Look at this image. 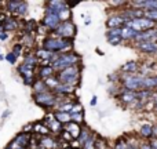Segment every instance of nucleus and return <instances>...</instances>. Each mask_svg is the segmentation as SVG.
Returning a JSON list of instances; mask_svg holds the SVG:
<instances>
[{
    "label": "nucleus",
    "mask_w": 157,
    "mask_h": 149,
    "mask_svg": "<svg viewBox=\"0 0 157 149\" xmlns=\"http://www.w3.org/2000/svg\"><path fill=\"white\" fill-rule=\"evenodd\" d=\"M83 113H75V115H71V122L76 123V124H80L83 123Z\"/></svg>",
    "instance_id": "34"
},
{
    "label": "nucleus",
    "mask_w": 157,
    "mask_h": 149,
    "mask_svg": "<svg viewBox=\"0 0 157 149\" xmlns=\"http://www.w3.org/2000/svg\"><path fill=\"white\" fill-rule=\"evenodd\" d=\"M61 135H62V138H63V139H66V141H69V144H71V142H72V139H73V138H72V135H71V134H69L68 131H65V130H63L62 133H61Z\"/></svg>",
    "instance_id": "40"
},
{
    "label": "nucleus",
    "mask_w": 157,
    "mask_h": 149,
    "mask_svg": "<svg viewBox=\"0 0 157 149\" xmlns=\"http://www.w3.org/2000/svg\"><path fill=\"white\" fill-rule=\"evenodd\" d=\"M155 109H156V112H157V105H156V106H155Z\"/></svg>",
    "instance_id": "49"
},
{
    "label": "nucleus",
    "mask_w": 157,
    "mask_h": 149,
    "mask_svg": "<svg viewBox=\"0 0 157 149\" xmlns=\"http://www.w3.org/2000/svg\"><path fill=\"white\" fill-rule=\"evenodd\" d=\"M3 32H4V28H3V25H0V35H2Z\"/></svg>",
    "instance_id": "48"
},
{
    "label": "nucleus",
    "mask_w": 157,
    "mask_h": 149,
    "mask_svg": "<svg viewBox=\"0 0 157 149\" xmlns=\"http://www.w3.org/2000/svg\"><path fill=\"white\" fill-rule=\"evenodd\" d=\"M136 35H138V33H136L134 29H131L130 26H124L121 29V39L123 40H128V39H134V40H135Z\"/></svg>",
    "instance_id": "19"
},
{
    "label": "nucleus",
    "mask_w": 157,
    "mask_h": 149,
    "mask_svg": "<svg viewBox=\"0 0 157 149\" xmlns=\"http://www.w3.org/2000/svg\"><path fill=\"white\" fill-rule=\"evenodd\" d=\"M35 102L37 105L43 106V108H52L57 104V95L51 91L40 92V94H35Z\"/></svg>",
    "instance_id": "5"
},
{
    "label": "nucleus",
    "mask_w": 157,
    "mask_h": 149,
    "mask_svg": "<svg viewBox=\"0 0 157 149\" xmlns=\"http://www.w3.org/2000/svg\"><path fill=\"white\" fill-rule=\"evenodd\" d=\"M120 98H121V101L125 102V104H131V102L138 101L136 100V92L135 91H128V90H125V91L120 95Z\"/></svg>",
    "instance_id": "17"
},
{
    "label": "nucleus",
    "mask_w": 157,
    "mask_h": 149,
    "mask_svg": "<svg viewBox=\"0 0 157 149\" xmlns=\"http://www.w3.org/2000/svg\"><path fill=\"white\" fill-rule=\"evenodd\" d=\"M72 47V39H62V37H57V36H51L47 37L43 41V49L48 50L51 53H65L66 50H69Z\"/></svg>",
    "instance_id": "1"
},
{
    "label": "nucleus",
    "mask_w": 157,
    "mask_h": 149,
    "mask_svg": "<svg viewBox=\"0 0 157 149\" xmlns=\"http://www.w3.org/2000/svg\"><path fill=\"white\" fill-rule=\"evenodd\" d=\"M81 149H95V135H91L88 139H87V142L81 147Z\"/></svg>",
    "instance_id": "31"
},
{
    "label": "nucleus",
    "mask_w": 157,
    "mask_h": 149,
    "mask_svg": "<svg viewBox=\"0 0 157 149\" xmlns=\"http://www.w3.org/2000/svg\"><path fill=\"white\" fill-rule=\"evenodd\" d=\"M95 149H105V141L101 138L95 139Z\"/></svg>",
    "instance_id": "38"
},
{
    "label": "nucleus",
    "mask_w": 157,
    "mask_h": 149,
    "mask_svg": "<svg viewBox=\"0 0 157 149\" xmlns=\"http://www.w3.org/2000/svg\"><path fill=\"white\" fill-rule=\"evenodd\" d=\"M121 40H123L121 37H108L109 44H112V46H117V44H120Z\"/></svg>",
    "instance_id": "37"
},
{
    "label": "nucleus",
    "mask_w": 157,
    "mask_h": 149,
    "mask_svg": "<svg viewBox=\"0 0 157 149\" xmlns=\"http://www.w3.org/2000/svg\"><path fill=\"white\" fill-rule=\"evenodd\" d=\"M44 124L48 127L50 131H54V133H61V131H62V126H61L59 122H57V120H55L54 115H47Z\"/></svg>",
    "instance_id": "10"
},
{
    "label": "nucleus",
    "mask_w": 157,
    "mask_h": 149,
    "mask_svg": "<svg viewBox=\"0 0 157 149\" xmlns=\"http://www.w3.org/2000/svg\"><path fill=\"white\" fill-rule=\"evenodd\" d=\"M80 62V57L76 54V53H62L59 54L58 60L55 62H52V69L54 72H61L66 68H71V66H75Z\"/></svg>",
    "instance_id": "2"
},
{
    "label": "nucleus",
    "mask_w": 157,
    "mask_h": 149,
    "mask_svg": "<svg viewBox=\"0 0 157 149\" xmlns=\"http://www.w3.org/2000/svg\"><path fill=\"white\" fill-rule=\"evenodd\" d=\"M139 134H141L144 138H150V137H153V126L144 124L141 127V130H139Z\"/></svg>",
    "instance_id": "26"
},
{
    "label": "nucleus",
    "mask_w": 157,
    "mask_h": 149,
    "mask_svg": "<svg viewBox=\"0 0 157 149\" xmlns=\"http://www.w3.org/2000/svg\"><path fill=\"white\" fill-rule=\"evenodd\" d=\"M121 71L125 72V73H134V72L138 71V64L135 61H128L125 65H123Z\"/></svg>",
    "instance_id": "25"
},
{
    "label": "nucleus",
    "mask_w": 157,
    "mask_h": 149,
    "mask_svg": "<svg viewBox=\"0 0 157 149\" xmlns=\"http://www.w3.org/2000/svg\"><path fill=\"white\" fill-rule=\"evenodd\" d=\"M22 3H24V2H8L7 3L8 11H14V13H17V10L19 8V6H21Z\"/></svg>",
    "instance_id": "32"
},
{
    "label": "nucleus",
    "mask_w": 157,
    "mask_h": 149,
    "mask_svg": "<svg viewBox=\"0 0 157 149\" xmlns=\"http://www.w3.org/2000/svg\"><path fill=\"white\" fill-rule=\"evenodd\" d=\"M153 137H157V127H153Z\"/></svg>",
    "instance_id": "47"
},
{
    "label": "nucleus",
    "mask_w": 157,
    "mask_h": 149,
    "mask_svg": "<svg viewBox=\"0 0 157 149\" xmlns=\"http://www.w3.org/2000/svg\"><path fill=\"white\" fill-rule=\"evenodd\" d=\"M75 113H83V106H81L80 104H73L71 115H75Z\"/></svg>",
    "instance_id": "35"
},
{
    "label": "nucleus",
    "mask_w": 157,
    "mask_h": 149,
    "mask_svg": "<svg viewBox=\"0 0 157 149\" xmlns=\"http://www.w3.org/2000/svg\"><path fill=\"white\" fill-rule=\"evenodd\" d=\"M55 35H57V37L62 39H73V36L76 35V26L71 21L61 22L59 26L55 29Z\"/></svg>",
    "instance_id": "6"
},
{
    "label": "nucleus",
    "mask_w": 157,
    "mask_h": 149,
    "mask_svg": "<svg viewBox=\"0 0 157 149\" xmlns=\"http://www.w3.org/2000/svg\"><path fill=\"white\" fill-rule=\"evenodd\" d=\"M33 90H35V94H40V92H46V91H50L48 87L46 86V83H44V80H36L35 83H33Z\"/></svg>",
    "instance_id": "22"
},
{
    "label": "nucleus",
    "mask_w": 157,
    "mask_h": 149,
    "mask_svg": "<svg viewBox=\"0 0 157 149\" xmlns=\"http://www.w3.org/2000/svg\"><path fill=\"white\" fill-rule=\"evenodd\" d=\"M44 83H46V86H47V87H51V88L54 90L55 87H57L58 84H59V81H58L57 76H52V77L46 79V80H44Z\"/></svg>",
    "instance_id": "29"
},
{
    "label": "nucleus",
    "mask_w": 157,
    "mask_h": 149,
    "mask_svg": "<svg viewBox=\"0 0 157 149\" xmlns=\"http://www.w3.org/2000/svg\"><path fill=\"white\" fill-rule=\"evenodd\" d=\"M24 64L25 65H28V66H36L39 64V60L36 58V55L35 54H28L26 57H25V61H24Z\"/></svg>",
    "instance_id": "28"
},
{
    "label": "nucleus",
    "mask_w": 157,
    "mask_h": 149,
    "mask_svg": "<svg viewBox=\"0 0 157 149\" xmlns=\"http://www.w3.org/2000/svg\"><path fill=\"white\" fill-rule=\"evenodd\" d=\"M155 39H157V29H149L142 33H138L135 40L138 43H145V41H155Z\"/></svg>",
    "instance_id": "8"
},
{
    "label": "nucleus",
    "mask_w": 157,
    "mask_h": 149,
    "mask_svg": "<svg viewBox=\"0 0 157 149\" xmlns=\"http://www.w3.org/2000/svg\"><path fill=\"white\" fill-rule=\"evenodd\" d=\"M114 149H128L127 142H124L123 139H117V142L114 144Z\"/></svg>",
    "instance_id": "36"
},
{
    "label": "nucleus",
    "mask_w": 157,
    "mask_h": 149,
    "mask_svg": "<svg viewBox=\"0 0 157 149\" xmlns=\"http://www.w3.org/2000/svg\"><path fill=\"white\" fill-rule=\"evenodd\" d=\"M6 149H11V148H6Z\"/></svg>",
    "instance_id": "50"
},
{
    "label": "nucleus",
    "mask_w": 157,
    "mask_h": 149,
    "mask_svg": "<svg viewBox=\"0 0 157 149\" xmlns=\"http://www.w3.org/2000/svg\"><path fill=\"white\" fill-rule=\"evenodd\" d=\"M71 17H72V14H71V10H69V7L63 8V10H61L59 13H58V18H59L61 22L69 21V19H71Z\"/></svg>",
    "instance_id": "27"
},
{
    "label": "nucleus",
    "mask_w": 157,
    "mask_h": 149,
    "mask_svg": "<svg viewBox=\"0 0 157 149\" xmlns=\"http://www.w3.org/2000/svg\"><path fill=\"white\" fill-rule=\"evenodd\" d=\"M28 142H30V135L26 134V133H22L14 139L13 145H11L10 148L11 149H14V148H26Z\"/></svg>",
    "instance_id": "11"
},
{
    "label": "nucleus",
    "mask_w": 157,
    "mask_h": 149,
    "mask_svg": "<svg viewBox=\"0 0 157 149\" xmlns=\"http://www.w3.org/2000/svg\"><path fill=\"white\" fill-rule=\"evenodd\" d=\"M3 28H4V30H13L17 28V22L14 21V19H7V21L4 22V25H3Z\"/></svg>",
    "instance_id": "33"
},
{
    "label": "nucleus",
    "mask_w": 157,
    "mask_h": 149,
    "mask_svg": "<svg viewBox=\"0 0 157 149\" xmlns=\"http://www.w3.org/2000/svg\"><path fill=\"white\" fill-rule=\"evenodd\" d=\"M90 104H91V106L97 105V97H92V100H91V102H90Z\"/></svg>",
    "instance_id": "44"
},
{
    "label": "nucleus",
    "mask_w": 157,
    "mask_h": 149,
    "mask_svg": "<svg viewBox=\"0 0 157 149\" xmlns=\"http://www.w3.org/2000/svg\"><path fill=\"white\" fill-rule=\"evenodd\" d=\"M121 29L123 28H116V29H109L106 36L108 37H121Z\"/></svg>",
    "instance_id": "30"
},
{
    "label": "nucleus",
    "mask_w": 157,
    "mask_h": 149,
    "mask_svg": "<svg viewBox=\"0 0 157 149\" xmlns=\"http://www.w3.org/2000/svg\"><path fill=\"white\" fill-rule=\"evenodd\" d=\"M127 148H128V149H141V148L138 147V145L132 144V142H127Z\"/></svg>",
    "instance_id": "42"
},
{
    "label": "nucleus",
    "mask_w": 157,
    "mask_h": 149,
    "mask_svg": "<svg viewBox=\"0 0 157 149\" xmlns=\"http://www.w3.org/2000/svg\"><path fill=\"white\" fill-rule=\"evenodd\" d=\"M75 88L76 87L75 86H69V84H58L57 87L54 88V92H57V94H72V92L75 91Z\"/></svg>",
    "instance_id": "16"
},
{
    "label": "nucleus",
    "mask_w": 157,
    "mask_h": 149,
    "mask_svg": "<svg viewBox=\"0 0 157 149\" xmlns=\"http://www.w3.org/2000/svg\"><path fill=\"white\" fill-rule=\"evenodd\" d=\"M57 79L61 84H69V86L76 87V84L78 83V66L75 65L58 72Z\"/></svg>",
    "instance_id": "3"
},
{
    "label": "nucleus",
    "mask_w": 157,
    "mask_h": 149,
    "mask_svg": "<svg viewBox=\"0 0 157 149\" xmlns=\"http://www.w3.org/2000/svg\"><path fill=\"white\" fill-rule=\"evenodd\" d=\"M40 147H41V149H55V148L59 147V144L55 142V139H52L51 137L46 135V137H41Z\"/></svg>",
    "instance_id": "14"
},
{
    "label": "nucleus",
    "mask_w": 157,
    "mask_h": 149,
    "mask_svg": "<svg viewBox=\"0 0 157 149\" xmlns=\"http://www.w3.org/2000/svg\"><path fill=\"white\" fill-rule=\"evenodd\" d=\"M33 131L37 133V134H40V135H43V137L48 135V134L51 133V131L48 130V127H47L46 124H41V123H36V124H33Z\"/></svg>",
    "instance_id": "23"
},
{
    "label": "nucleus",
    "mask_w": 157,
    "mask_h": 149,
    "mask_svg": "<svg viewBox=\"0 0 157 149\" xmlns=\"http://www.w3.org/2000/svg\"><path fill=\"white\" fill-rule=\"evenodd\" d=\"M149 145L152 147V149H157V139H155V141H152Z\"/></svg>",
    "instance_id": "43"
},
{
    "label": "nucleus",
    "mask_w": 157,
    "mask_h": 149,
    "mask_svg": "<svg viewBox=\"0 0 157 149\" xmlns=\"http://www.w3.org/2000/svg\"><path fill=\"white\" fill-rule=\"evenodd\" d=\"M54 117L57 122H59L61 124H68L71 123V113H65V112H55Z\"/></svg>",
    "instance_id": "18"
},
{
    "label": "nucleus",
    "mask_w": 157,
    "mask_h": 149,
    "mask_svg": "<svg viewBox=\"0 0 157 149\" xmlns=\"http://www.w3.org/2000/svg\"><path fill=\"white\" fill-rule=\"evenodd\" d=\"M6 39H7V35H6V33H2V35H0V40H6Z\"/></svg>",
    "instance_id": "46"
},
{
    "label": "nucleus",
    "mask_w": 157,
    "mask_h": 149,
    "mask_svg": "<svg viewBox=\"0 0 157 149\" xmlns=\"http://www.w3.org/2000/svg\"><path fill=\"white\" fill-rule=\"evenodd\" d=\"M142 80H144V76H131V75H127L123 80V84H124L125 90L128 91H141L144 90L142 87Z\"/></svg>",
    "instance_id": "7"
},
{
    "label": "nucleus",
    "mask_w": 157,
    "mask_h": 149,
    "mask_svg": "<svg viewBox=\"0 0 157 149\" xmlns=\"http://www.w3.org/2000/svg\"><path fill=\"white\" fill-rule=\"evenodd\" d=\"M138 49L145 54H155L157 53V43L156 41H145V43H138Z\"/></svg>",
    "instance_id": "13"
},
{
    "label": "nucleus",
    "mask_w": 157,
    "mask_h": 149,
    "mask_svg": "<svg viewBox=\"0 0 157 149\" xmlns=\"http://www.w3.org/2000/svg\"><path fill=\"white\" fill-rule=\"evenodd\" d=\"M43 24H44V26H46L47 29L55 30L58 26H59L61 21H59V18H58V15H55V14H46Z\"/></svg>",
    "instance_id": "9"
},
{
    "label": "nucleus",
    "mask_w": 157,
    "mask_h": 149,
    "mask_svg": "<svg viewBox=\"0 0 157 149\" xmlns=\"http://www.w3.org/2000/svg\"><path fill=\"white\" fill-rule=\"evenodd\" d=\"M92 134H91V131H90V128L88 127H84V128H81V133H80V135H78V144H80V148L83 147L84 144H86L87 142V139L90 138V137H91Z\"/></svg>",
    "instance_id": "21"
},
{
    "label": "nucleus",
    "mask_w": 157,
    "mask_h": 149,
    "mask_svg": "<svg viewBox=\"0 0 157 149\" xmlns=\"http://www.w3.org/2000/svg\"><path fill=\"white\" fill-rule=\"evenodd\" d=\"M125 26H130L131 29H134L136 33H142L145 30H149V29H155L156 26V22L150 21L147 18H138V19H132V21H128L125 24Z\"/></svg>",
    "instance_id": "4"
},
{
    "label": "nucleus",
    "mask_w": 157,
    "mask_h": 149,
    "mask_svg": "<svg viewBox=\"0 0 157 149\" xmlns=\"http://www.w3.org/2000/svg\"><path fill=\"white\" fill-rule=\"evenodd\" d=\"M6 58H7V60L10 61L11 64H14V62H15V60H17V57H15V55L13 54V53H10V54H8V55H7V57H6Z\"/></svg>",
    "instance_id": "41"
},
{
    "label": "nucleus",
    "mask_w": 157,
    "mask_h": 149,
    "mask_svg": "<svg viewBox=\"0 0 157 149\" xmlns=\"http://www.w3.org/2000/svg\"><path fill=\"white\" fill-rule=\"evenodd\" d=\"M141 149H152V147H150L149 144H142V147H141Z\"/></svg>",
    "instance_id": "45"
},
{
    "label": "nucleus",
    "mask_w": 157,
    "mask_h": 149,
    "mask_svg": "<svg viewBox=\"0 0 157 149\" xmlns=\"http://www.w3.org/2000/svg\"><path fill=\"white\" fill-rule=\"evenodd\" d=\"M39 76L43 79H48V77H52L54 76V69L52 66H41L40 68V72H39Z\"/></svg>",
    "instance_id": "24"
},
{
    "label": "nucleus",
    "mask_w": 157,
    "mask_h": 149,
    "mask_svg": "<svg viewBox=\"0 0 157 149\" xmlns=\"http://www.w3.org/2000/svg\"><path fill=\"white\" fill-rule=\"evenodd\" d=\"M125 24H127V21H125V19L123 18L121 15L110 17V18L108 19V22H106V25H108L110 29H116V28H124Z\"/></svg>",
    "instance_id": "12"
},
{
    "label": "nucleus",
    "mask_w": 157,
    "mask_h": 149,
    "mask_svg": "<svg viewBox=\"0 0 157 149\" xmlns=\"http://www.w3.org/2000/svg\"><path fill=\"white\" fill-rule=\"evenodd\" d=\"M65 131H68V133L71 134L72 138H78V135H80V133H81V127H80V124H76V123L71 122L65 126Z\"/></svg>",
    "instance_id": "15"
},
{
    "label": "nucleus",
    "mask_w": 157,
    "mask_h": 149,
    "mask_svg": "<svg viewBox=\"0 0 157 149\" xmlns=\"http://www.w3.org/2000/svg\"><path fill=\"white\" fill-rule=\"evenodd\" d=\"M21 51H22V44H15L13 54L15 55V57H19V55H21Z\"/></svg>",
    "instance_id": "39"
},
{
    "label": "nucleus",
    "mask_w": 157,
    "mask_h": 149,
    "mask_svg": "<svg viewBox=\"0 0 157 149\" xmlns=\"http://www.w3.org/2000/svg\"><path fill=\"white\" fill-rule=\"evenodd\" d=\"M36 58L37 60H41V61H50L51 60V57L54 55V53L48 51V50H44V49H40L36 51Z\"/></svg>",
    "instance_id": "20"
}]
</instances>
